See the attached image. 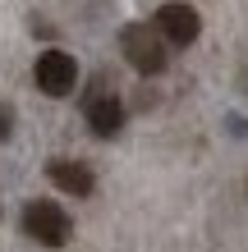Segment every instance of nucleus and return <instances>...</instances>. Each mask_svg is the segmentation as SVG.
Segmentation results:
<instances>
[{"mask_svg": "<svg viewBox=\"0 0 248 252\" xmlns=\"http://www.w3.org/2000/svg\"><path fill=\"white\" fill-rule=\"evenodd\" d=\"M33 78H37V87L46 96H69V92H74V83H78V60L69 51H41Z\"/></svg>", "mask_w": 248, "mask_h": 252, "instance_id": "nucleus-4", "label": "nucleus"}, {"mask_svg": "<svg viewBox=\"0 0 248 252\" xmlns=\"http://www.w3.org/2000/svg\"><path fill=\"white\" fill-rule=\"evenodd\" d=\"M23 234H28L33 243H41V248H65L69 234H74V220L65 216V206L37 197V202L23 206Z\"/></svg>", "mask_w": 248, "mask_h": 252, "instance_id": "nucleus-1", "label": "nucleus"}, {"mask_svg": "<svg viewBox=\"0 0 248 252\" xmlns=\"http://www.w3.org/2000/svg\"><path fill=\"white\" fill-rule=\"evenodd\" d=\"M152 28L161 32L166 46H193L198 32H202V19H198V9H193V5H184V0H170V5L156 9Z\"/></svg>", "mask_w": 248, "mask_h": 252, "instance_id": "nucleus-3", "label": "nucleus"}, {"mask_svg": "<svg viewBox=\"0 0 248 252\" xmlns=\"http://www.w3.org/2000/svg\"><path fill=\"white\" fill-rule=\"evenodd\" d=\"M87 124H92L97 138H115L124 128V101L115 92H92L87 96Z\"/></svg>", "mask_w": 248, "mask_h": 252, "instance_id": "nucleus-5", "label": "nucleus"}, {"mask_svg": "<svg viewBox=\"0 0 248 252\" xmlns=\"http://www.w3.org/2000/svg\"><path fill=\"white\" fill-rule=\"evenodd\" d=\"M46 179L60 192H69V197H87V192H92V170H87L83 160H51Z\"/></svg>", "mask_w": 248, "mask_h": 252, "instance_id": "nucleus-6", "label": "nucleus"}, {"mask_svg": "<svg viewBox=\"0 0 248 252\" xmlns=\"http://www.w3.org/2000/svg\"><path fill=\"white\" fill-rule=\"evenodd\" d=\"M9 133H14V110L5 106V101H0V142H5Z\"/></svg>", "mask_w": 248, "mask_h": 252, "instance_id": "nucleus-7", "label": "nucleus"}, {"mask_svg": "<svg viewBox=\"0 0 248 252\" xmlns=\"http://www.w3.org/2000/svg\"><path fill=\"white\" fill-rule=\"evenodd\" d=\"M120 51H124V60L138 73H161L166 60H170V46L161 41V32H156L152 23H129L120 32Z\"/></svg>", "mask_w": 248, "mask_h": 252, "instance_id": "nucleus-2", "label": "nucleus"}]
</instances>
